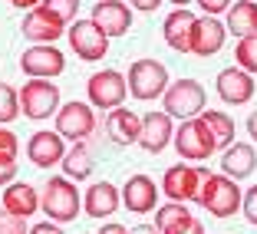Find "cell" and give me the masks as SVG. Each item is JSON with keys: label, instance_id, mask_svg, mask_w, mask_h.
I'll return each instance as SVG.
<instances>
[{"label": "cell", "instance_id": "cell-1", "mask_svg": "<svg viewBox=\"0 0 257 234\" xmlns=\"http://www.w3.org/2000/svg\"><path fill=\"white\" fill-rule=\"evenodd\" d=\"M40 211L56 224H69L76 221V214L83 211V195L76 191V185L66 175H53L43 185V198H40Z\"/></svg>", "mask_w": 257, "mask_h": 234}, {"label": "cell", "instance_id": "cell-2", "mask_svg": "<svg viewBox=\"0 0 257 234\" xmlns=\"http://www.w3.org/2000/svg\"><path fill=\"white\" fill-rule=\"evenodd\" d=\"M241 201H244V191L237 188V181L218 172L208 175V181L201 185V195H198V204L211 218H234L241 211Z\"/></svg>", "mask_w": 257, "mask_h": 234}, {"label": "cell", "instance_id": "cell-3", "mask_svg": "<svg viewBox=\"0 0 257 234\" xmlns=\"http://www.w3.org/2000/svg\"><path fill=\"white\" fill-rule=\"evenodd\" d=\"M208 168L201 165H185V162H178V165L165 168V175H162V195L168 198V201H198V195H201V185L208 181Z\"/></svg>", "mask_w": 257, "mask_h": 234}, {"label": "cell", "instance_id": "cell-4", "mask_svg": "<svg viewBox=\"0 0 257 234\" xmlns=\"http://www.w3.org/2000/svg\"><path fill=\"white\" fill-rule=\"evenodd\" d=\"M172 149L182 155L185 162H204V159H211L214 152H218V145H214L211 132H208V126H204L201 119H185L182 126L175 129V139H172Z\"/></svg>", "mask_w": 257, "mask_h": 234}, {"label": "cell", "instance_id": "cell-5", "mask_svg": "<svg viewBox=\"0 0 257 234\" xmlns=\"http://www.w3.org/2000/svg\"><path fill=\"white\" fill-rule=\"evenodd\" d=\"M128 92L142 102H152L155 96H165L168 89V66L159 60H136L128 66Z\"/></svg>", "mask_w": 257, "mask_h": 234}, {"label": "cell", "instance_id": "cell-6", "mask_svg": "<svg viewBox=\"0 0 257 234\" xmlns=\"http://www.w3.org/2000/svg\"><path fill=\"white\" fill-rule=\"evenodd\" d=\"M86 96H89L92 109H102V112H112L122 106V99L128 96V83L119 69H99L89 76L86 83Z\"/></svg>", "mask_w": 257, "mask_h": 234}, {"label": "cell", "instance_id": "cell-7", "mask_svg": "<svg viewBox=\"0 0 257 234\" xmlns=\"http://www.w3.org/2000/svg\"><path fill=\"white\" fill-rule=\"evenodd\" d=\"M162 102L172 119H195L204 109V86L198 79H175V83H168Z\"/></svg>", "mask_w": 257, "mask_h": 234}, {"label": "cell", "instance_id": "cell-8", "mask_svg": "<svg viewBox=\"0 0 257 234\" xmlns=\"http://www.w3.org/2000/svg\"><path fill=\"white\" fill-rule=\"evenodd\" d=\"M60 89H56L50 79H30L23 83L20 89V112L27 119L40 122V119H50V115L60 112Z\"/></svg>", "mask_w": 257, "mask_h": 234}, {"label": "cell", "instance_id": "cell-9", "mask_svg": "<svg viewBox=\"0 0 257 234\" xmlns=\"http://www.w3.org/2000/svg\"><path fill=\"white\" fill-rule=\"evenodd\" d=\"M69 37V50H73L79 60L86 63H99V60H106L109 53V37L96 27V20H73V27L66 30Z\"/></svg>", "mask_w": 257, "mask_h": 234}, {"label": "cell", "instance_id": "cell-10", "mask_svg": "<svg viewBox=\"0 0 257 234\" xmlns=\"http://www.w3.org/2000/svg\"><path fill=\"white\" fill-rule=\"evenodd\" d=\"M56 132L66 142H86L96 132V109L89 102H63L56 112Z\"/></svg>", "mask_w": 257, "mask_h": 234}, {"label": "cell", "instance_id": "cell-11", "mask_svg": "<svg viewBox=\"0 0 257 234\" xmlns=\"http://www.w3.org/2000/svg\"><path fill=\"white\" fill-rule=\"evenodd\" d=\"M20 69L30 79H53V76H60L66 69V56L53 43H33L30 50H23Z\"/></svg>", "mask_w": 257, "mask_h": 234}, {"label": "cell", "instance_id": "cell-12", "mask_svg": "<svg viewBox=\"0 0 257 234\" xmlns=\"http://www.w3.org/2000/svg\"><path fill=\"white\" fill-rule=\"evenodd\" d=\"M20 30H23V37L33 40V43H53V40H60L63 33H66V20H60L56 14H50V10L40 4V7L23 14Z\"/></svg>", "mask_w": 257, "mask_h": 234}, {"label": "cell", "instance_id": "cell-13", "mask_svg": "<svg viewBox=\"0 0 257 234\" xmlns=\"http://www.w3.org/2000/svg\"><path fill=\"white\" fill-rule=\"evenodd\" d=\"M214 89H218L221 102H227V106H244V102H250L257 86H254V76L250 73H244L241 66H231V69H221L218 73Z\"/></svg>", "mask_w": 257, "mask_h": 234}, {"label": "cell", "instance_id": "cell-14", "mask_svg": "<svg viewBox=\"0 0 257 234\" xmlns=\"http://www.w3.org/2000/svg\"><path fill=\"white\" fill-rule=\"evenodd\" d=\"M27 159H30L37 168L60 165V162L66 159V139H63L60 132H50V129L33 132L30 142H27Z\"/></svg>", "mask_w": 257, "mask_h": 234}, {"label": "cell", "instance_id": "cell-15", "mask_svg": "<svg viewBox=\"0 0 257 234\" xmlns=\"http://www.w3.org/2000/svg\"><path fill=\"white\" fill-rule=\"evenodd\" d=\"M122 204H125L132 214H149L155 211L159 204V185L149 178V175H128L125 185H122Z\"/></svg>", "mask_w": 257, "mask_h": 234}, {"label": "cell", "instance_id": "cell-16", "mask_svg": "<svg viewBox=\"0 0 257 234\" xmlns=\"http://www.w3.org/2000/svg\"><path fill=\"white\" fill-rule=\"evenodd\" d=\"M195 23H198L195 14H188L185 7H175L172 14L165 17V27H162V37H165L168 50H175V53H191Z\"/></svg>", "mask_w": 257, "mask_h": 234}, {"label": "cell", "instance_id": "cell-17", "mask_svg": "<svg viewBox=\"0 0 257 234\" xmlns=\"http://www.w3.org/2000/svg\"><path fill=\"white\" fill-rule=\"evenodd\" d=\"M175 139V126L172 115L162 109V112H149L142 115V132H139V145H142L149 155H159L162 149H168V142Z\"/></svg>", "mask_w": 257, "mask_h": 234}, {"label": "cell", "instance_id": "cell-18", "mask_svg": "<svg viewBox=\"0 0 257 234\" xmlns=\"http://www.w3.org/2000/svg\"><path fill=\"white\" fill-rule=\"evenodd\" d=\"M92 20L109 40L112 37H125L128 27H132V10L122 4V0H99L92 7Z\"/></svg>", "mask_w": 257, "mask_h": 234}, {"label": "cell", "instance_id": "cell-19", "mask_svg": "<svg viewBox=\"0 0 257 234\" xmlns=\"http://www.w3.org/2000/svg\"><path fill=\"white\" fill-rule=\"evenodd\" d=\"M119 204H122V191L115 188L112 181H96V185L83 195V211L89 214V218H96V221L112 218V214L119 211Z\"/></svg>", "mask_w": 257, "mask_h": 234}, {"label": "cell", "instance_id": "cell-20", "mask_svg": "<svg viewBox=\"0 0 257 234\" xmlns=\"http://www.w3.org/2000/svg\"><path fill=\"white\" fill-rule=\"evenodd\" d=\"M224 33L227 27L218 20V17H198L195 23V40H191V53L201 56V60H208V56L221 53V46H224Z\"/></svg>", "mask_w": 257, "mask_h": 234}, {"label": "cell", "instance_id": "cell-21", "mask_svg": "<svg viewBox=\"0 0 257 234\" xmlns=\"http://www.w3.org/2000/svg\"><path fill=\"white\" fill-rule=\"evenodd\" d=\"M4 211L17 218H33L40 211V195L30 181H10L4 188Z\"/></svg>", "mask_w": 257, "mask_h": 234}, {"label": "cell", "instance_id": "cell-22", "mask_svg": "<svg viewBox=\"0 0 257 234\" xmlns=\"http://www.w3.org/2000/svg\"><path fill=\"white\" fill-rule=\"evenodd\" d=\"M139 132H142V115H136L132 109L119 106L106 115V136L115 145H132L139 142Z\"/></svg>", "mask_w": 257, "mask_h": 234}, {"label": "cell", "instance_id": "cell-23", "mask_svg": "<svg viewBox=\"0 0 257 234\" xmlns=\"http://www.w3.org/2000/svg\"><path fill=\"white\" fill-rule=\"evenodd\" d=\"M257 168V152L254 145H244V142H231L227 145V152L221 155V175H227V178H247L250 172Z\"/></svg>", "mask_w": 257, "mask_h": 234}, {"label": "cell", "instance_id": "cell-24", "mask_svg": "<svg viewBox=\"0 0 257 234\" xmlns=\"http://www.w3.org/2000/svg\"><path fill=\"white\" fill-rule=\"evenodd\" d=\"M195 221L198 218L188 211L185 201H168V204H162L159 211H155V227H159L162 234H182L185 227H191Z\"/></svg>", "mask_w": 257, "mask_h": 234}, {"label": "cell", "instance_id": "cell-25", "mask_svg": "<svg viewBox=\"0 0 257 234\" xmlns=\"http://www.w3.org/2000/svg\"><path fill=\"white\" fill-rule=\"evenodd\" d=\"M227 33L234 37H257V4L254 0H237L234 7H227V20H224Z\"/></svg>", "mask_w": 257, "mask_h": 234}, {"label": "cell", "instance_id": "cell-26", "mask_svg": "<svg viewBox=\"0 0 257 234\" xmlns=\"http://www.w3.org/2000/svg\"><path fill=\"white\" fill-rule=\"evenodd\" d=\"M63 165V175H66L69 181H83L92 175V152L86 142H73L66 149V159L60 162Z\"/></svg>", "mask_w": 257, "mask_h": 234}, {"label": "cell", "instance_id": "cell-27", "mask_svg": "<svg viewBox=\"0 0 257 234\" xmlns=\"http://www.w3.org/2000/svg\"><path fill=\"white\" fill-rule=\"evenodd\" d=\"M17 155H20V139L7 126H0V188H7L17 175Z\"/></svg>", "mask_w": 257, "mask_h": 234}, {"label": "cell", "instance_id": "cell-28", "mask_svg": "<svg viewBox=\"0 0 257 234\" xmlns=\"http://www.w3.org/2000/svg\"><path fill=\"white\" fill-rule=\"evenodd\" d=\"M198 119L208 126V132H211V139H214V145H218V149H224V145L234 142V119H227L224 112L208 109V112H201Z\"/></svg>", "mask_w": 257, "mask_h": 234}, {"label": "cell", "instance_id": "cell-29", "mask_svg": "<svg viewBox=\"0 0 257 234\" xmlns=\"http://www.w3.org/2000/svg\"><path fill=\"white\" fill-rule=\"evenodd\" d=\"M20 115V89L10 83H0V126H7Z\"/></svg>", "mask_w": 257, "mask_h": 234}, {"label": "cell", "instance_id": "cell-30", "mask_svg": "<svg viewBox=\"0 0 257 234\" xmlns=\"http://www.w3.org/2000/svg\"><path fill=\"white\" fill-rule=\"evenodd\" d=\"M234 56H237V66H241L244 73L257 76V37H244V40H237Z\"/></svg>", "mask_w": 257, "mask_h": 234}, {"label": "cell", "instance_id": "cell-31", "mask_svg": "<svg viewBox=\"0 0 257 234\" xmlns=\"http://www.w3.org/2000/svg\"><path fill=\"white\" fill-rule=\"evenodd\" d=\"M43 7L50 14H56L60 20H76V10H79V0H43Z\"/></svg>", "mask_w": 257, "mask_h": 234}, {"label": "cell", "instance_id": "cell-32", "mask_svg": "<svg viewBox=\"0 0 257 234\" xmlns=\"http://www.w3.org/2000/svg\"><path fill=\"white\" fill-rule=\"evenodd\" d=\"M0 234H30L27 218H17V214L0 211Z\"/></svg>", "mask_w": 257, "mask_h": 234}, {"label": "cell", "instance_id": "cell-33", "mask_svg": "<svg viewBox=\"0 0 257 234\" xmlns=\"http://www.w3.org/2000/svg\"><path fill=\"white\" fill-rule=\"evenodd\" d=\"M241 211H244V218H247V224H257V185H250V188L244 191Z\"/></svg>", "mask_w": 257, "mask_h": 234}, {"label": "cell", "instance_id": "cell-34", "mask_svg": "<svg viewBox=\"0 0 257 234\" xmlns=\"http://www.w3.org/2000/svg\"><path fill=\"white\" fill-rule=\"evenodd\" d=\"M198 7H201L208 17H214V14H227L231 0H198Z\"/></svg>", "mask_w": 257, "mask_h": 234}, {"label": "cell", "instance_id": "cell-35", "mask_svg": "<svg viewBox=\"0 0 257 234\" xmlns=\"http://www.w3.org/2000/svg\"><path fill=\"white\" fill-rule=\"evenodd\" d=\"M30 234H63V227L56 224V221H50V218H46L43 224H33V227H30Z\"/></svg>", "mask_w": 257, "mask_h": 234}, {"label": "cell", "instance_id": "cell-36", "mask_svg": "<svg viewBox=\"0 0 257 234\" xmlns=\"http://www.w3.org/2000/svg\"><path fill=\"white\" fill-rule=\"evenodd\" d=\"M159 7L162 0H132V10H139V14H155Z\"/></svg>", "mask_w": 257, "mask_h": 234}, {"label": "cell", "instance_id": "cell-37", "mask_svg": "<svg viewBox=\"0 0 257 234\" xmlns=\"http://www.w3.org/2000/svg\"><path fill=\"white\" fill-rule=\"evenodd\" d=\"M96 234H132V231H128L125 224H102Z\"/></svg>", "mask_w": 257, "mask_h": 234}, {"label": "cell", "instance_id": "cell-38", "mask_svg": "<svg viewBox=\"0 0 257 234\" xmlns=\"http://www.w3.org/2000/svg\"><path fill=\"white\" fill-rule=\"evenodd\" d=\"M10 4H14L17 10H33V7H40L43 0H10Z\"/></svg>", "mask_w": 257, "mask_h": 234}, {"label": "cell", "instance_id": "cell-39", "mask_svg": "<svg viewBox=\"0 0 257 234\" xmlns=\"http://www.w3.org/2000/svg\"><path fill=\"white\" fill-rule=\"evenodd\" d=\"M132 234H162L155 224H139V227H132Z\"/></svg>", "mask_w": 257, "mask_h": 234}, {"label": "cell", "instance_id": "cell-40", "mask_svg": "<svg viewBox=\"0 0 257 234\" xmlns=\"http://www.w3.org/2000/svg\"><path fill=\"white\" fill-rule=\"evenodd\" d=\"M247 132H250V139L257 142V112H250V115H247Z\"/></svg>", "mask_w": 257, "mask_h": 234}, {"label": "cell", "instance_id": "cell-41", "mask_svg": "<svg viewBox=\"0 0 257 234\" xmlns=\"http://www.w3.org/2000/svg\"><path fill=\"white\" fill-rule=\"evenodd\" d=\"M182 234H204V227H201V224H198V221H195V224H191V227H185Z\"/></svg>", "mask_w": 257, "mask_h": 234}, {"label": "cell", "instance_id": "cell-42", "mask_svg": "<svg viewBox=\"0 0 257 234\" xmlns=\"http://www.w3.org/2000/svg\"><path fill=\"white\" fill-rule=\"evenodd\" d=\"M175 7H185V4H191V0H172Z\"/></svg>", "mask_w": 257, "mask_h": 234}]
</instances>
